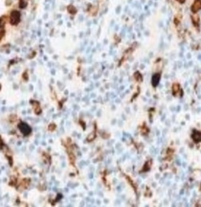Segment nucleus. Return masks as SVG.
<instances>
[{"mask_svg":"<svg viewBox=\"0 0 201 207\" xmlns=\"http://www.w3.org/2000/svg\"><path fill=\"white\" fill-rule=\"evenodd\" d=\"M201 9V0H195L194 4L191 7V11L194 13L198 11L199 9Z\"/></svg>","mask_w":201,"mask_h":207,"instance_id":"f257e3e1","label":"nucleus"},{"mask_svg":"<svg viewBox=\"0 0 201 207\" xmlns=\"http://www.w3.org/2000/svg\"><path fill=\"white\" fill-rule=\"evenodd\" d=\"M160 79V75L159 74H156L153 76L152 79V84L154 87L158 85Z\"/></svg>","mask_w":201,"mask_h":207,"instance_id":"f03ea898","label":"nucleus"},{"mask_svg":"<svg viewBox=\"0 0 201 207\" xmlns=\"http://www.w3.org/2000/svg\"><path fill=\"white\" fill-rule=\"evenodd\" d=\"M179 85L178 84H175L173 85V93L174 94H176L179 91Z\"/></svg>","mask_w":201,"mask_h":207,"instance_id":"7ed1b4c3","label":"nucleus"},{"mask_svg":"<svg viewBox=\"0 0 201 207\" xmlns=\"http://www.w3.org/2000/svg\"><path fill=\"white\" fill-rule=\"evenodd\" d=\"M177 1H179L180 3H183L185 1V0H177Z\"/></svg>","mask_w":201,"mask_h":207,"instance_id":"20e7f679","label":"nucleus"}]
</instances>
